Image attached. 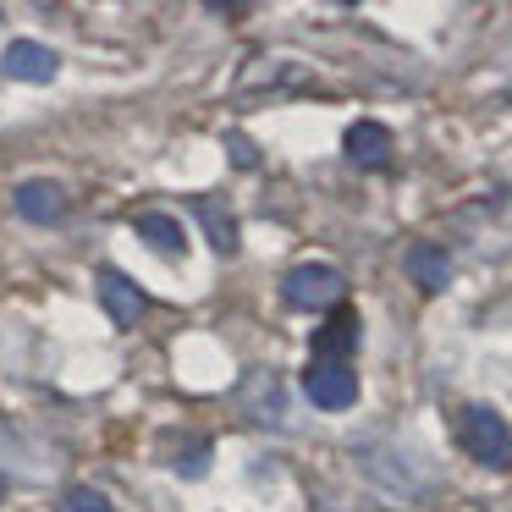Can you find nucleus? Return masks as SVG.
Wrapping results in <instances>:
<instances>
[{"instance_id": "nucleus-1", "label": "nucleus", "mask_w": 512, "mask_h": 512, "mask_svg": "<svg viewBox=\"0 0 512 512\" xmlns=\"http://www.w3.org/2000/svg\"><path fill=\"white\" fill-rule=\"evenodd\" d=\"M457 441H463V452L474 457V463L485 468H507L512 463V430L507 419H501L496 408H463L457 413Z\"/></svg>"}, {"instance_id": "nucleus-2", "label": "nucleus", "mask_w": 512, "mask_h": 512, "mask_svg": "<svg viewBox=\"0 0 512 512\" xmlns=\"http://www.w3.org/2000/svg\"><path fill=\"white\" fill-rule=\"evenodd\" d=\"M281 292H287L292 309L320 314V309H336V303H342L347 281H342V270H331V265H298L287 281H281Z\"/></svg>"}, {"instance_id": "nucleus-3", "label": "nucleus", "mask_w": 512, "mask_h": 512, "mask_svg": "<svg viewBox=\"0 0 512 512\" xmlns=\"http://www.w3.org/2000/svg\"><path fill=\"white\" fill-rule=\"evenodd\" d=\"M303 391H309V402H314V408H325V413H342V408H353V402H358V380H353V369H347L342 358L314 364L309 375H303Z\"/></svg>"}, {"instance_id": "nucleus-4", "label": "nucleus", "mask_w": 512, "mask_h": 512, "mask_svg": "<svg viewBox=\"0 0 512 512\" xmlns=\"http://www.w3.org/2000/svg\"><path fill=\"white\" fill-rule=\"evenodd\" d=\"M17 215L23 221H39V226H56L67 215V188L61 182H23L17 188Z\"/></svg>"}, {"instance_id": "nucleus-5", "label": "nucleus", "mask_w": 512, "mask_h": 512, "mask_svg": "<svg viewBox=\"0 0 512 512\" xmlns=\"http://www.w3.org/2000/svg\"><path fill=\"white\" fill-rule=\"evenodd\" d=\"M0 72H6V78H23V83H50L56 78V50L34 45V39H17V45L6 50V61H0Z\"/></svg>"}, {"instance_id": "nucleus-6", "label": "nucleus", "mask_w": 512, "mask_h": 512, "mask_svg": "<svg viewBox=\"0 0 512 512\" xmlns=\"http://www.w3.org/2000/svg\"><path fill=\"white\" fill-rule=\"evenodd\" d=\"M342 149H347V160H353V166H386L391 160V133L380 122H353L347 127V138H342Z\"/></svg>"}, {"instance_id": "nucleus-7", "label": "nucleus", "mask_w": 512, "mask_h": 512, "mask_svg": "<svg viewBox=\"0 0 512 512\" xmlns=\"http://www.w3.org/2000/svg\"><path fill=\"white\" fill-rule=\"evenodd\" d=\"M100 298H105V309H111L116 325L144 320V292H138V281H127L122 270H100Z\"/></svg>"}, {"instance_id": "nucleus-8", "label": "nucleus", "mask_w": 512, "mask_h": 512, "mask_svg": "<svg viewBox=\"0 0 512 512\" xmlns=\"http://www.w3.org/2000/svg\"><path fill=\"white\" fill-rule=\"evenodd\" d=\"M408 276L419 281L424 292H446L452 287V259H446L441 248H430V243H413L408 248Z\"/></svg>"}, {"instance_id": "nucleus-9", "label": "nucleus", "mask_w": 512, "mask_h": 512, "mask_svg": "<svg viewBox=\"0 0 512 512\" xmlns=\"http://www.w3.org/2000/svg\"><path fill=\"white\" fill-rule=\"evenodd\" d=\"M138 237L155 243L160 254H182V221H171V215H160V210L138 215Z\"/></svg>"}, {"instance_id": "nucleus-10", "label": "nucleus", "mask_w": 512, "mask_h": 512, "mask_svg": "<svg viewBox=\"0 0 512 512\" xmlns=\"http://www.w3.org/2000/svg\"><path fill=\"white\" fill-rule=\"evenodd\" d=\"M320 353H325V364H331V353H353V342H358V320H353V309H336V320L325 325L320 336Z\"/></svg>"}, {"instance_id": "nucleus-11", "label": "nucleus", "mask_w": 512, "mask_h": 512, "mask_svg": "<svg viewBox=\"0 0 512 512\" xmlns=\"http://www.w3.org/2000/svg\"><path fill=\"white\" fill-rule=\"evenodd\" d=\"M199 221H204V232H210V243L221 248V254H237V226H232V215L215 210V204H199Z\"/></svg>"}, {"instance_id": "nucleus-12", "label": "nucleus", "mask_w": 512, "mask_h": 512, "mask_svg": "<svg viewBox=\"0 0 512 512\" xmlns=\"http://www.w3.org/2000/svg\"><path fill=\"white\" fill-rule=\"evenodd\" d=\"M61 512H111V501H105L100 490L78 485V490H67V496H61Z\"/></svg>"}, {"instance_id": "nucleus-13", "label": "nucleus", "mask_w": 512, "mask_h": 512, "mask_svg": "<svg viewBox=\"0 0 512 512\" xmlns=\"http://www.w3.org/2000/svg\"><path fill=\"white\" fill-rule=\"evenodd\" d=\"M0 501H6V479H0Z\"/></svg>"}]
</instances>
